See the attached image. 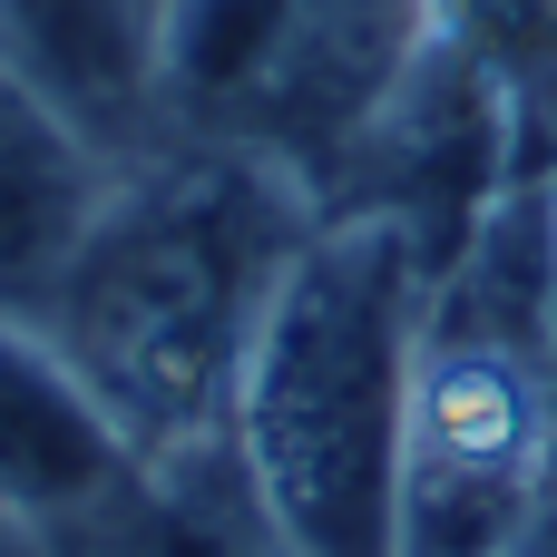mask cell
<instances>
[{"instance_id":"3957f363","label":"cell","mask_w":557,"mask_h":557,"mask_svg":"<svg viewBox=\"0 0 557 557\" xmlns=\"http://www.w3.org/2000/svg\"><path fill=\"white\" fill-rule=\"evenodd\" d=\"M147 460L78 392V372L49 352V333L0 323V509H20V519H88Z\"/></svg>"},{"instance_id":"8992f818","label":"cell","mask_w":557,"mask_h":557,"mask_svg":"<svg viewBox=\"0 0 557 557\" xmlns=\"http://www.w3.org/2000/svg\"><path fill=\"white\" fill-rule=\"evenodd\" d=\"M98 557H255V539L206 499V490H147V470L78 519Z\"/></svg>"},{"instance_id":"52a82bcc","label":"cell","mask_w":557,"mask_h":557,"mask_svg":"<svg viewBox=\"0 0 557 557\" xmlns=\"http://www.w3.org/2000/svg\"><path fill=\"white\" fill-rule=\"evenodd\" d=\"M431 20L509 88V108L557 98V0H431Z\"/></svg>"},{"instance_id":"277c9868","label":"cell","mask_w":557,"mask_h":557,"mask_svg":"<svg viewBox=\"0 0 557 557\" xmlns=\"http://www.w3.org/2000/svg\"><path fill=\"white\" fill-rule=\"evenodd\" d=\"M88 147V127H69L20 69H0V323H39L69 255L88 245L108 206Z\"/></svg>"},{"instance_id":"6da1fadb","label":"cell","mask_w":557,"mask_h":557,"mask_svg":"<svg viewBox=\"0 0 557 557\" xmlns=\"http://www.w3.org/2000/svg\"><path fill=\"white\" fill-rule=\"evenodd\" d=\"M421 304L431 255L372 206H343L284 255L225 401L235 490L284 557H401Z\"/></svg>"},{"instance_id":"5b68a950","label":"cell","mask_w":557,"mask_h":557,"mask_svg":"<svg viewBox=\"0 0 557 557\" xmlns=\"http://www.w3.org/2000/svg\"><path fill=\"white\" fill-rule=\"evenodd\" d=\"M0 69H20L69 127L117 137L147 108L157 39L137 29V0H0Z\"/></svg>"},{"instance_id":"7a4b0ae2","label":"cell","mask_w":557,"mask_h":557,"mask_svg":"<svg viewBox=\"0 0 557 557\" xmlns=\"http://www.w3.org/2000/svg\"><path fill=\"white\" fill-rule=\"evenodd\" d=\"M294 245L304 215L264 157H196L98 206L29 333H49V352L117 421V441L166 470L225 431L245 333Z\"/></svg>"}]
</instances>
